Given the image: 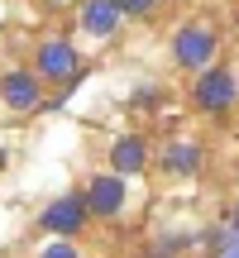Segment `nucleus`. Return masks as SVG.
Returning a JSON list of instances; mask_svg holds the SVG:
<instances>
[{
    "label": "nucleus",
    "instance_id": "nucleus-8",
    "mask_svg": "<svg viewBox=\"0 0 239 258\" xmlns=\"http://www.w3.org/2000/svg\"><path fill=\"white\" fill-rule=\"evenodd\" d=\"M119 24H125V15H119L115 0H86L82 5V29L91 38H115Z\"/></svg>",
    "mask_w": 239,
    "mask_h": 258
},
{
    "label": "nucleus",
    "instance_id": "nucleus-4",
    "mask_svg": "<svg viewBox=\"0 0 239 258\" xmlns=\"http://www.w3.org/2000/svg\"><path fill=\"white\" fill-rule=\"evenodd\" d=\"M215 43H220V38H215V29L187 24V29H177V38H172V62L187 67V72H201V67H211Z\"/></svg>",
    "mask_w": 239,
    "mask_h": 258
},
{
    "label": "nucleus",
    "instance_id": "nucleus-6",
    "mask_svg": "<svg viewBox=\"0 0 239 258\" xmlns=\"http://www.w3.org/2000/svg\"><path fill=\"white\" fill-rule=\"evenodd\" d=\"M0 105L15 115H29V110H43V82L24 67H10L0 72Z\"/></svg>",
    "mask_w": 239,
    "mask_h": 258
},
{
    "label": "nucleus",
    "instance_id": "nucleus-12",
    "mask_svg": "<svg viewBox=\"0 0 239 258\" xmlns=\"http://www.w3.org/2000/svg\"><path fill=\"white\" fill-rule=\"evenodd\" d=\"M225 258H239V249H234V253H225Z\"/></svg>",
    "mask_w": 239,
    "mask_h": 258
},
{
    "label": "nucleus",
    "instance_id": "nucleus-5",
    "mask_svg": "<svg viewBox=\"0 0 239 258\" xmlns=\"http://www.w3.org/2000/svg\"><path fill=\"white\" fill-rule=\"evenodd\" d=\"M82 201H86V215H96V220H115V215L125 211V201H129L125 177H119V172H96L91 182H86Z\"/></svg>",
    "mask_w": 239,
    "mask_h": 258
},
{
    "label": "nucleus",
    "instance_id": "nucleus-1",
    "mask_svg": "<svg viewBox=\"0 0 239 258\" xmlns=\"http://www.w3.org/2000/svg\"><path fill=\"white\" fill-rule=\"evenodd\" d=\"M34 77L38 82H53V86H67L82 77V53H77L72 38H43L34 53Z\"/></svg>",
    "mask_w": 239,
    "mask_h": 258
},
{
    "label": "nucleus",
    "instance_id": "nucleus-3",
    "mask_svg": "<svg viewBox=\"0 0 239 258\" xmlns=\"http://www.w3.org/2000/svg\"><path fill=\"white\" fill-rule=\"evenodd\" d=\"M86 201H82V191H63L57 201H48L43 206V215H38V230L43 234H53V239H72V234H82L86 230Z\"/></svg>",
    "mask_w": 239,
    "mask_h": 258
},
{
    "label": "nucleus",
    "instance_id": "nucleus-9",
    "mask_svg": "<svg viewBox=\"0 0 239 258\" xmlns=\"http://www.w3.org/2000/svg\"><path fill=\"white\" fill-rule=\"evenodd\" d=\"M201 163H206L201 144H167L163 158H158V167H163L167 177H196V172H201Z\"/></svg>",
    "mask_w": 239,
    "mask_h": 258
},
{
    "label": "nucleus",
    "instance_id": "nucleus-13",
    "mask_svg": "<svg viewBox=\"0 0 239 258\" xmlns=\"http://www.w3.org/2000/svg\"><path fill=\"white\" fill-rule=\"evenodd\" d=\"M0 167H5V153H0Z\"/></svg>",
    "mask_w": 239,
    "mask_h": 258
},
{
    "label": "nucleus",
    "instance_id": "nucleus-2",
    "mask_svg": "<svg viewBox=\"0 0 239 258\" xmlns=\"http://www.w3.org/2000/svg\"><path fill=\"white\" fill-rule=\"evenodd\" d=\"M239 101V82L230 67H201V77H196L192 86V105L201 115H230Z\"/></svg>",
    "mask_w": 239,
    "mask_h": 258
},
{
    "label": "nucleus",
    "instance_id": "nucleus-7",
    "mask_svg": "<svg viewBox=\"0 0 239 258\" xmlns=\"http://www.w3.org/2000/svg\"><path fill=\"white\" fill-rule=\"evenodd\" d=\"M144 167H148V139L144 134H119L110 144V172L134 177V172H144Z\"/></svg>",
    "mask_w": 239,
    "mask_h": 258
},
{
    "label": "nucleus",
    "instance_id": "nucleus-11",
    "mask_svg": "<svg viewBox=\"0 0 239 258\" xmlns=\"http://www.w3.org/2000/svg\"><path fill=\"white\" fill-rule=\"evenodd\" d=\"M38 258H82V253L72 249V239H53V244H48V249L38 253Z\"/></svg>",
    "mask_w": 239,
    "mask_h": 258
},
{
    "label": "nucleus",
    "instance_id": "nucleus-10",
    "mask_svg": "<svg viewBox=\"0 0 239 258\" xmlns=\"http://www.w3.org/2000/svg\"><path fill=\"white\" fill-rule=\"evenodd\" d=\"M115 5H119V15H153V10H158V0H115Z\"/></svg>",
    "mask_w": 239,
    "mask_h": 258
}]
</instances>
